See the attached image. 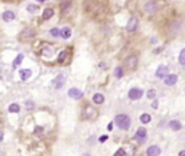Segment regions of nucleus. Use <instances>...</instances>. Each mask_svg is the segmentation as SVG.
<instances>
[{
    "mask_svg": "<svg viewBox=\"0 0 185 156\" xmlns=\"http://www.w3.org/2000/svg\"><path fill=\"white\" fill-rule=\"evenodd\" d=\"M93 101H94L96 104H103V103H104V95L100 94V93L94 94V95H93Z\"/></svg>",
    "mask_w": 185,
    "mask_h": 156,
    "instance_id": "dca6fc26",
    "label": "nucleus"
},
{
    "mask_svg": "<svg viewBox=\"0 0 185 156\" xmlns=\"http://www.w3.org/2000/svg\"><path fill=\"white\" fill-rule=\"evenodd\" d=\"M114 123L121 130H127L130 127V117L127 114H117L116 119H114Z\"/></svg>",
    "mask_w": 185,
    "mask_h": 156,
    "instance_id": "f257e3e1",
    "label": "nucleus"
},
{
    "mask_svg": "<svg viewBox=\"0 0 185 156\" xmlns=\"http://www.w3.org/2000/svg\"><path fill=\"white\" fill-rule=\"evenodd\" d=\"M36 9H38V7H36L35 4H29V6H28V12H31V13H32V12H36Z\"/></svg>",
    "mask_w": 185,
    "mask_h": 156,
    "instance_id": "c756f323",
    "label": "nucleus"
},
{
    "mask_svg": "<svg viewBox=\"0 0 185 156\" xmlns=\"http://www.w3.org/2000/svg\"><path fill=\"white\" fill-rule=\"evenodd\" d=\"M51 35L55 36V38L59 36V35H61V29H58V28H52V29H51Z\"/></svg>",
    "mask_w": 185,
    "mask_h": 156,
    "instance_id": "a878e982",
    "label": "nucleus"
},
{
    "mask_svg": "<svg viewBox=\"0 0 185 156\" xmlns=\"http://www.w3.org/2000/svg\"><path fill=\"white\" fill-rule=\"evenodd\" d=\"M51 53H52V48L51 46H45L42 49V55H51Z\"/></svg>",
    "mask_w": 185,
    "mask_h": 156,
    "instance_id": "bb28decb",
    "label": "nucleus"
},
{
    "mask_svg": "<svg viewBox=\"0 0 185 156\" xmlns=\"http://www.w3.org/2000/svg\"><path fill=\"white\" fill-rule=\"evenodd\" d=\"M31 75H32L31 69H20V78H22V81H26Z\"/></svg>",
    "mask_w": 185,
    "mask_h": 156,
    "instance_id": "4468645a",
    "label": "nucleus"
},
{
    "mask_svg": "<svg viewBox=\"0 0 185 156\" xmlns=\"http://www.w3.org/2000/svg\"><path fill=\"white\" fill-rule=\"evenodd\" d=\"M35 133L41 135V133H42V127H36V129H35Z\"/></svg>",
    "mask_w": 185,
    "mask_h": 156,
    "instance_id": "7c9ffc66",
    "label": "nucleus"
},
{
    "mask_svg": "<svg viewBox=\"0 0 185 156\" xmlns=\"http://www.w3.org/2000/svg\"><path fill=\"white\" fill-rule=\"evenodd\" d=\"M169 127H171L172 130H181L182 124H181L179 120H172V121H169Z\"/></svg>",
    "mask_w": 185,
    "mask_h": 156,
    "instance_id": "2eb2a0df",
    "label": "nucleus"
},
{
    "mask_svg": "<svg viewBox=\"0 0 185 156\" xmlns=\"http://www.w3.org/2000/svg\"><path fill=\"white\" fill-rule=\"evenodd\" d=\"M34 36H35V31H34V29H31V28L25 29V31L22 32V35H20V38H22V39H25V41H28V39H32Z\"/></svg>",
    "mask_w": 185,
    "mask_h": 156,
    "instance_id": "9d476101",
    "label": "nucleus"
},
{
    "mask_svg": "<svg viewBox=\"0 0 185 156\" xmlns=\"http://www.w3.org/2000/svg\"><path fill=\"white\" fill-rule=\"evenodd\" d=\"M145 10H146L148 13H155V12L158 10L156 3H155V1H148V3L145 4Z\"/></svg>",
    "mask_w": 185,
    "mask_h": 156,
    "instance_id": "f8f14e48",
    "label": "nucleus"
},
{
    "mask_svg": "<svg viewBox=\"0 0 185 156\" xmlns=\"http://www.w3.org/2000/svg\"><path fill=\"white\" fill-rule=\"evenodd\" d=\"M52 84H54V87H55L56 90L62 88L64 84H65V75H64V74H59V75H58V77L52 81Z\"/></svg>",
    "mask_w": 185,
    "mask_h": 156,
    "instance_id": "7ed1b4c3",
    "label": "nucleus"
},
{
    "mask_svg": "<svg viewBox=\"0 0 185 156\" xmlns=\"http://www.w3.org/2000/svg\"><path fill=\"white\" fill-rule=\"evenodd\" d=\"M161 153H162V150H161L159 146H151V147L146 150V155L148 156H159Z\"/></svg>",
    "mask_w": 185,
    "mask_h": 156,
    "instance_id": "1a4fd4ad",
    "label": "nucleus"
},
{
    "mask_svg": "<svg viewBox=\"0 0 185 156\" xmlns=\"http://www.w3.org/2000/svg\"><path fill=\"white\" fill-rule=\"evenodd\" d=\"M135 139L139 143H143V142L146 140V130H145V129H139V130L136 132Z\"/></svg>",
    "mask_w": 185,
    "mask_h": 156,
    "instance_id": "6e6552de",
    "label": "nucleus"
},
{
    "mask_svg": "<svg viewBox=\"0 0 185 156\" xmlns=\"http://www.w3.org/2000/svg\"><path fill=\"white\" fill-rule=\"evenodd\" d=\"M143 95V91L140 88H130L129 90V98L130 100H139Z\"/></svg>",
    "mask_w": 185,
    "mask_h": 156,
    "instance_id": "f03ea898",
    "label": "nucleus"
},
{
    "mask_svg": "<svg viewBox=\"0 0 185 156\" xmlns=\"http://www.w3.org/2000/svg\"><path fill=\"white\" fill-rule=\"evenodd\" d=\"M114 74H116V78H121V77H123V69H121V67H117V68L114 69Z\"/></svg>",
    "mask_w": 185,
    "mask_h": 156,
    "instance_id": "393cba45",
    "label": "nucleus"
},
{
    "mask_svg": "<svg viewBox=\"0 0 185 156\" xmlns=\"http://www.w3.org/2000/svg\"><path fill=\"white\" fill-rule=\"evenodd\" d=\"M68 53H69V52H68L67 49H65V51H61V52H59V55H58V62H59V64H64V62H65Z\"/></svg>",
    "mask_w": 185,
    "mask_h": 156,
    "instance_id": "f3484780",
    "label": "nucleus"
},
{
    "mask_svg": "<svg viewBox=\"0 0 185 156\" xmlns=\"http://www.w3.org/2000/svg\"><path fill=\"white\" fill-rule=\"evenodd\" d=\"M1 140H3V133L0 132V142H1Z\"/></svg>",
    "mask_w": 185,
    "mask_h": 156,
    "instance_id": "473e14b6",
    "label": "nucleus"
},
{
    "mask_svg": "<svg viewBox=\"0 0 185 156\" xmlns=\"http://www.w3.org/2000/svg\"><path fill=\"white\" fill-rule=\"evenodd\" d=\"M9 111H10V113H19V111H20V107H19L17 104L13 103L9 105Z\"/></svg>",
    "mask_w": 185,
    "mask_h": 156,
    "instance_id": "5701e85b",
    "label": "nucleus"
},
{
    "mask_svg": "<svg viewBox=\"0 0 185 156\" xmlns=\"http://www.w3.org/2000/svg\"><path fill=\"white\" fill-rule=\"evenodd\" d=\"M179 64L181 65H185V49L179 52Z\"/></svg>",
    "mask_w": 185,
    "mask_h": 156,
    "instance_id": "b1692460",
    "label": "nucleus"
},
{
    "mask_svg": "<svg viewBox=\"0 0 185 156\" xmlns=\"http://www.w3.org/2000/svg\"><path fill=\"white\" fill-rule=\"evenodd\" d=\"M36 1H45V0H36Z\"/></svg>",
    "mask_w": 185,
    "mask_h": 156,
    "instance_id": "72a5a7b5",
    "label": "nucleus"
},
{
    "mask_svg": "<svg viewBox=\"0 0 185 156\" xmlns=\"http://www.w3.org/2000/svg\"><path fill=\"white\" fill-rule=\"evenodd\" d=\"M137 26H139V20L133 16V17H130V20L127 22L126 29H127V32H135L136 29H137Z\"/></svg>",
    "mask_w": 185,
    "mask_h": 156,
    "instance_id": "20e7f679",
    "label": "nucleus"
},
{
    "mask_svg": "<svg viewBox=\"0 0 185 156\" xmlns=\"http://www.w3.org/2000/svg\"><path fill=\"white\" fill-rule=\"evenodd\" d=\"M126 65L129 69H135L137 67V56L136 55H130L126 58Z\"/></svg>",
    "mask_w": 185,
    "mask_h": 156,
    "instance_id": "39448f33",
    "label": "nucleus"
},
{
    "mask_svg": "<svg viewBox=\"0 0 185 156\" xmlns=\"http://www.w3.org/2000/svg\"><path fill=\"white\" fill-rule=\"evenodd\" d=\"M151 120H152V117H151V114H142L140 116V121L143 123V124H148V123H151Z\"/></svg>",
    "mask_w": 185,
    "mask_h": 156,
    "instance_id": "4be33fe9",
    "label": "nucleus"
},
{
    "mask_svg": "<svg viewBox=\"0 0 185 156\" xmlns=\"http://www.w3.org/2000/svg\"><path fill=\"white\" fill-rule=\"evenodd\" d=\"M68 95H69L71 98H74V100H80V98L83 97V91L78 90V88H69V90H68Z\"/></svg>",
    "mask_w": 185,
    "mask_h": 156,
    "instance_id": "423d86ee",
    "label": "nucleus"
},
{
    "mask_svg": "<svg viewBox=\"0 0 185 156\" xmlns=\"http://www.w3.org/2000/svg\"><path fill=\"white\" fill-rule=\"evenodd\" d=\"M85 111H87V113H85V116H87L88 119H94V117L97 116L96 110H94V108H91V107H87V108H85Z\"/></svg>",
    "mask_w": 185,
    "mask_h": 156,
    "instance_id": "6ab92c4d",
    "label": "nucleus"
},
{
    "mask_svg": "<svg viewBox=\"0 0 185 156\" xmlns=\"http://www.w3.org/2000/svg\"><path fill=\"white\" fill-rule=\"evenodd\" d=\"M164 81H165L166 85H174L178 81V75H175V74H166L164 77Z\"/></svg>",
    "mask_w": 185,
    "mask_h": 156,
    "instance_id": "0eeeda50",
    "label": "nucleus"
},
{
    "mask_svg": "<svg viewBox=\"0 0 185 156\" xmlns=\"http://www.w3.org/2000/svg\"><path fill=\"white\" fill-rule=\"evenodd\" d=\"M54 16V10L52 9H45L44 10V13H42V19H45V20H48V19H51V17Z\"/></svg>",
    "mask_w": 185,
    "mask_h": 156,
    "instance_id": "a211bd4d",
    "label": "nucleus"
},
{
    "mask_svg": "<svg viewBox=\"0 0 185 156\" xmlns=\"http://www.w3.org/2000/svg\"><path fill=\"white\" fill-rule=\"evenodd\" d=\"M166 74H168V67H166V65H161L159 68L156 69V72H155V75H156L158 78H164Z\"/></svg>",
    "mask_w": 185,
    "mask_h": 156,
    "instance_id": "9b49d317",
    "label": "nucleus"
},
{
    "mask_svg": "<svg viewBox=\"0 0 185 156\" xmlns=\"http://www.w3.org/2000/svg\"><path fill=\"white\" fill-rule=\"evenodd\" d=\"M114 155H121V156H126L127 155V152L124 150V149H119V150H116V153Z\"/></svg>",
    "mask_w": 185,
    "mask_h": 156,
    "instance_id": "cd10ccee",
    "label": "nucleus"
},
{
    "mask_svg": "<svg viewBox=\"0 0 185 156\" xmlns=\"http://www.w3.org/2000/svg\"><path fill=\"white\" fill-rule=\"evenodd\" d=\"M22 61H23V53H19V55L16 56V59L13 61V65H12V68H13V69L17 68V67L20 65V62H22Z\"/></svg>",
    "mask_w": 185,
    "mask_h": 156,
    "instance_id": "aec40b11",
    "label": "nucleus"
},
{
    "mask_svg": "<svg viewBox=\"0 0 185 156\" xmlns=\"http://www.w3.org/2000/svg\"><path fill=\"white\" fill-rule=\"evenodd\" d=\"M104 140H107V136H101L100 137V142H104Z\"/></svg>",
    "mask_w": 185,
    "mask_h": 156,
    "instance_id": "2f4dec72",
    "label": "nucleus"
},
{
    "mask_svg": "<svg viewBox=\"0 0 185 156\" xmlns=\"http://www.w3.org/2000/svg\"><path fill=\"white\" fill-rule=\"evenodd\" d=\"M1 19H3L4 22H12V20L15 19V13H13L12 10H6V12L1 15Z\"/></svg>",
    "mask_w": 185,
    "mask_h": 156,
    "instance_id": "ddd939ff",
    "label": "nucleus"
},
{
    "mask_svg": "<svg viewBox=\"0 0 185 156\" xmlns=\"http://www.w3.org/2000/svg\"><path fill=\"white\" fill-rule=\"evenodd\" d=\"M71 33H72V32H71L69 28H64V29H61V35H59V36H62L64 39H68V38L71 36Z\"/></svg>",
    "mask_w": 185,
    "mask_h": 156,
    "instance_id": "412c9836",
    "label": "nucleus"
},
{
    "mask_svg": "<svg viewBox=\"0 0 185 156\" xmlns=\"http://www.w3.org/2000/svg\"><path fill=\"white\" fill-rule=\"evenodd\" d=\"M155 95H156V93H155L153 90H149V91H148V97H149L151 100H153V98H155Z\"/></svg>",
    "mask_w": 185,
    "mask_h": 156,
    "instance_id": "c85d7f7f",
    "label": "nucleus"
}]
</instances>
